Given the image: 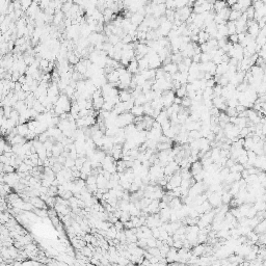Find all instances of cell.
<instances>
[{
    "label": "cell",
    "mask_w": 266,
    "mask_h": 266,
    "mask_svg": "<svg viewBox=\"0 0 266 266\" xmlns=\"http://www.w3.org/2000/svg\"><path fill=\"white\" fill-rule=\"evenodd\" d=\"M230 14H231V10H230V9L229 7H224V10H219V12H217L216 13V15L217 16H219V17H220L221 19H224V20H228L229 21V17H230Z\"/></svg>",
    "instance_id": "obj_17"
},
{
    "label": "cell",
    "mask_w": 266,
    "mask_h": 266,
    "mask_svg": "<svg viewBox=\"0 0 266 266\" xmlns=\"http://www.w3.org/2000/svg\"><path fill=\"white\" fill-rule=\"evenodd\" d=\"M254 144L255 141H253V138L251 137V136H248V137H246L244 139V145H243V148H244L245 150H252L254 147Z\"/></svg>",
    "instance_id": "obj_29"
},
{
    "label": "cell",
    "mask_w": 266,
    "mask_h": 266,
    "mask_svg": "<svg viewBox=\"0 0 266 266\" xmlns=\"http://www.w3.org/2000/svg\"><path fill=\"white\" fill-rule=\"evenodd\" d=\"M147 102H148L147 98H146V96H145L144 93L141 95H138L137 97L135 98V105H144V104H146Z\"/></svg>",
    "instance_id": "obj_30"
},
{
    "label": "cell",
    "mask_w": 266,
    "mask_h": 266,
    "mask_svg": "<svg viewBox=\"0 0 266 266\" xmlns=\"http://www.w3.org/2000/svg\"><path fill=\"white\" fill-rule=\"evenodd\" d=\"M133 41H134V39H133L132 35H130L129 34H127L124 35V37L122 38V41H121V42H122L123 44H131Z\"/></svg>",
    "instance_id": "obj_44"
},
{
    "label": "cell",
    "mask_w": 266,
    "mask_h": 266,
    "mask_svg": "<svg viewBox=\"0 0 266 266\" xmlns=\"http://www.w3.org/2000/svg\"><path fill=\"white\" fill-rule=\"evenodd\" d=\"M175 94H176L177 97H180V98H184L185 96H187V89H186V84H185V85H182L181 87H179L178 89L175 90Z\"/></svg>",
    "instance_id": "obj_25"
},
{
    "label": "cell",
    "mask_w": 266,
    "mask_h": 266,
    "mask_svg": "<svg viewBox=\"0 0 266 266\" xmlns=\"http://www.w3.org/2000/svg\"><path fill=\"white\" fill-rule=\"evenodd\" d=\"M191 252H193V255H194V256H197V257L202 256L205 252V245H203V243H199V244L193 246V249Z\"/></svg>",
    "instance_id": "obj_14"
},
{
    "label": "cell",
    "mask_w": 266,
    "mask_h": 266,
    "mask_svg": "<svg viewBox=\"0 0 266 266\" xmlns=\"http://www.w3.org/2000/svg\"><path fill=\"white\" fill-rule=\"evenodd\" d=\"M263 5H264V3H263L262 0H256V1L253 2V6L255 7V10H260L263 6Z\"/></svg>",
    "instance_id": "obj_50"
},
{
    "label": "cell",
    "mask_w": 266,
    "mask_h": 266,
    "mask_svg": "<svg viewBox=\"0 0 266 266\" xmlns=\"http://www.w3.org/2000/svg\"><path fill=\"white\" fill-rule=\"evenodd\" d=\"M210 157L213 160V162L217 163L219 161V159L221 158V156H220V148H218V147L213 148V149L211 150V156H210Z\"/></svg>",
    "instance_id": "obj_9"
},
{
    "label": "cell",
    "mask_w": 266,
    "mask_h": 266,
    "mask_svg": "<svg viewBox=\"0 0 266 266\" xmlns=\"http://www.w3.org/2000/svg\"><path fill=\"white\" fill-rule=\"evenodd\" d=\"M246 26H248V34L251 35L253 39H256L258 37V34H260V31H261V28H260L259 24H258V21H256L255 19H253V20H248Z\"/></svg>",
    "instance_id": "obj_1"
},
{
    "label": "cell",
    "mask_w": 266,
    "mask_h": 266,
    "mask_svg": "<svg viewBox=\"0 0 266 266\" xmlns=\"http://www.w3.org/2000/svg\"><path fill=\"white\" fill-rule=\"evenodd\" d=\"M212 60V57H211L209 52H202L201 53V62H208Z\"/></svg>",
    "instance_id": "obj_39"
},
{
    "label": "cell",
    "mask_w": 266,
    "mask_h": 266,
    "mask_svg": "<svg viewBox=\"0 0 266 266\" xmlns=\"http://www.w3.org/2000/svg\"><path fill=\"white\" fill-rule=\"evenodd\" d=\"M163 70L165 71V73L173 75V74L178 72V65L175 64V62H169V64H165L163 66Z\"/></svg>",
    "instance_id": "obj_6"
},
{
    "label": "cell",
    "mask_w": 266,
    "mask_h": 266,
    "mask_svg": "<svg viewBox=\"0 0 266 266\" xmlns=\"http://www.w3.org/2000/svg\"><path fill=\"white\" fill-rule=\"evenodd\" d=\"M173 246H174V248H176L177 249L182 248H183V240H175Z\"/></svg>",
    "instance_id": "obj_51"
},
{
    "label": "cell",
    "mask_w": 266,
    "mask_h": 266,
    "mask_svg": "<svg viewBox=\"0 0 266 266\" xmlns=\"http://www.w3.org/2000/svg\"><path fill=\"white\" fill-rule=\"evenodd\" d=\"M233 199V196L231 194V193L230 191H224V193H223V196H221V201H223L224 204H230V202L232 201Z\"/></svg>",
    "instance_id": "obj_26"
},
{
    "label": "cell",
    "mask_w": 266,
    "mask_h": 266,
    "mask_svg": "<svg viewBox=\"0 0 266 266\" xmlns=\"http://www.w3.org/2000/svg\"><path fill=\"white\" fill-rule=\"evenodd\" d=\"M55 210L56 212H58L59 214L62 215H68V213H69V209L67 208V205H62L59 204V203H57L55 205Z\"/></svg>",
    "instance_id": "obj_18"
},
{
    "label": "cell",
    "mask_w": 266,
    "mask_h": 266,
    "mask_svg": "<svg viewBox=\"0 0 266 266\" xmlns=\"http://www.w3.org/2000/svg\"><path fill=\"white\" fill-rule=\"evenodd\" d=\"M199 45H201V44H204V43H206V42H208V40L210 39V34H208V32H206L205 31V30H201V31L199 32Z\"/></svg>",
    "instance_id": "obj_15"
},
{
    "label": "cell",
    "mask_w": 266,
    "mask_h": 266,
    "mask_svg": "<svg viewBox=\"0 0 266 266\" xmlns=\"http://www.w3.org/2000/svg\"><path fill=\"white\" fill-rule=\"evenodd\" d=\"M22 85H23V84H22V83H20V82H19V81H17V82H16L15 89H14V90H15L16 93H18V92H21V90H22Z\"/></svg>",
    "instance_id": "obj_55"
},
{
    "label": "cell",
    "mask_w": 266,
    "mask_h": 266,
    "mask_svg": "<svg viewBox=\"0 0 266 266\" xmlns=\"http://www.w3.org/2000/svg\"><path fill=\"white\" fill-rule=\"evenodd\" d=\"M256 42H257V45L262 48L266 45V35L263 34L262 31H260V34H258V37L256 38Z\"/></svg>",
    "instance_id": "obj_19"
},
{
    "label": "cell",
    "mask_w": 266,
    "mask_h": 266,
    "mask_svg": "<svg viewBox=\"0 0 266 266\" xmlns=\"http://www.w3.org/2000/svg\"><path fill=\"white\" fill-rule=\"evenodd\" d=\"M248 162L251 164V165H254V163H255V161H256L258 155L254 152L253 150H248Z\"/></svg>",
    "instance_id": "obj_28"
},
{
    "label": "cell",
    "mask_w": 266,
    "mask_h": 266,
    "mask_svg": "<svg viewBox=\"0 0 266 266\" xmlns=\"http://www.w3.org/2000/svg\"><path fill=\"white\" fill-rule=\"evenodd\" d=\"M119 97H120V100L122 101V102H127V101H129L131 98H132V95H131V92L123 89V90H120L119 92Z\"/></svg>",
    "instance_id": "obj_13"
},
{
    "label": "cell",
    "mask_w": 266,
    "mask_h": 266,
    "mask_svg": "<svg viewBox=\"0 0 266 266\" xmlns=\"http://www.w3.org/2000/svg\"><path fill=\"white\" fill-rule=\"evenodd\" d=\"M231 7H232L233 10H241V12L243 13V9H242V6H241V4L239 3V2H237V3H235V4H233Z\"/></svg>",
    "instance_id": "obj_52"
},
{
    "label": "cell",
    "mask_w": 266,
    "mask_h": 266,
    "mask_svg": "<svg viewBox=\"0 0 266 266\" xmlns=\"http://www.w3.org/2000/svg\"><path fill=\"white\" fill-rule=\"evenodd\" d=\"M64 16H65V13H62V10L56 12L53 17V23L55 24V25H59L62 22V20H64Z\"/></svg>",
    "instance_id": "obj_20"
},
{
    "label": "cell",
    "mask_w": 266,
    "mask_h": 266,
    "mask_svg": "<svg viewBox=\"0 0 266 266\" xmlns=\"http://www.w3.org/2000/svg\"><path fill=\"white\" fill-rule=\"evenodd\" d=\"M65 166L68 169H72L73 166H75V159H73V158H71L68 156L67 160H66V162H65Z\"/></svg>",
    "instance_id": "obj_43"
},
{
    "label": "cell",
    "mask_w": 266,
    "mask_h": 266,
    "mask_svg": "<svg viewBox=\"0 0 266 266\" xmlns=\"http://www.w3.org/2000/svg\"><path fill=\"white\" fill-rule=\"evenodd\" d=\"M242 16V12L241 10H231V14H230V17H229V21H237L238 19L241 18Z\"/></svg>",
    "instance_id": "obj_24"
},
{
    "label": "cell",
    "mask_w": 266,
    "mask_h": 266,
    "mask_svg": "<svg viewBox=\"0 0 266 266\" xmlns=\"http://www.w3.org/2000/svg\"><path fill=\"white\" fill-rule=\"evenodd\" d=\"M191 104H193V99L189 98L188 96H185L184 98H182V102H181V106L184 108H190Z\"/></svg>",
    "instance_id": "obj_27"
},
{
    "label": "cell",
    "mask_w": 266,
    "mask_h": 266,
    "mask_svg": "<svg viewBox=\"0 0 266 266\" xmlns=\"http://www.w3.org/2000/svg\"><path fill=\"white\" fill-rule=\"evenodd\" d=\"M152 236L156 238V239H159V237H160V229L158 227H155L152 229Z\"/></svg>",
    "instance_id": "obj_47"
},
{
    "label": "cell",
    "mask_w": 266,
    "mask_h": 266,
    "mask_svg": "<svg viewBox=\"0 0 266 266\" xmlns=\"http://www.w3.org/2000/svg\"><path fill=\"white\" fill-rule=\"evenodd\" d=\"M223 89H224V86H221L220 84L216 83V85L213 87V92H214V95H215V96H221V94H223Z\"/></svg>",
    "instance_id": "obj_46"
},
{
    "label": "cell",
    "mask_w": 266,
    "mask_h": 266,
    "mask_svg": "<svg viewBox=\"0 0 266 266\" xmlns=\"http://www.w3.org/2000/svg\"><path fill=\"white\" fill-rule=\"evenodd\" d=\"M229 70V62H221L216 66V74L215 75L223 76L224 74H226Z\"/></svg>",
    "instance_id": "obj_8"
},
{
    "label": "cell",
    "mask_w": 266,
    "mask_h": 266,
    "mask_svg": "<svg viewBox=\"0 0 266 266\" xmlns=\"http://www.w3.org/2000/svg\"><path fill=\"white\" fill-rule=\"evenodd\" d=\"M262 125V124H261ZM262 132H263V134H266V124H263L262 125Z\"/></svg>",
    "instance_id": "obj_56"
},
{
    "label": "cell",
    "mask_w": 266,
    "mask_h": 266,
    "mask_svg": "<svg viewBox=\"0 0 266 266\" xmlns=\"http://www.w3.org/2000/svg\"><path fill=\"white\" fill-rule=\"evenodd\" d=\"M246 236H248V239L252 244L258 243V241H259V235H258V233H256V232L251 231L248 235H246Z\"/></svg>",
    "instance_id": "obj_22"
},
{
    "label": "cell",
    "mask_w": 266,
    "mask_h": 266,
    "mask_svg": "<svg viewBox=\"0 0 266 266\" xmlns=\"http://www.w3.org/2000/svg\"><path fill=\"white\" fill-rule=\"evenodd\" d=\"M156 238H154V237H150V238H148V240H147V244H148V246H149V248H155V246H157L156 245Z\"/></svg>",
    "instance_id": "obj_48"
},
{
    "label": "cell",
    "mask_w": 266,
    "mask_h": 266,
    "mask_svg": "<svg viewBox=\"0 0 266 266\" xmlns=\"http://www.w3.org/2000/svg\"><path fill=\"white\" fill-rule=\"evenodd\" d=\"M158 151H164V150H169L172 149L171 142H158L157 148H156Z\"/></svg>",
    "instance_id": "obj_34"
},
{
    "label": "cell",
    "mask_w": 266,
    "mask_h": 266,
    "mask_svg": "<svg viewBox=\"0 0 266 266\" xmlns=\"http://www.w3.org/2000/svg\"><path fill=\"white\" fill-rule=\"evenodd\" d=\"M165 6L168 10H176V0H166Z\"/></svg>",
    "instance_id": "obj_42"
},
{
    "label": "cell",
    "mask_w": 266,
    "mask_h": 266,
    "mask_svg": "<svg viewBox=\"0 0 266 266\" xmlns=\"http://www.w3.org/2000/svg\"><path fill=\"white\" fill-rule=\"evenodd\" d=\"M226 113H227L230 117L238 116V112H237V110H236V108H235V107H229V106H228L227 109H226Z\"/></svg>",
    "instance_id": "obj_40"
},
{
    "label": "cell",
    "mask_w": 266,
    "mask_h": 266,
    "mask_svg": "<svg viewBox=\"0 0 266 266\" xmlns=\"http://www.w3.org/2000/svg\"><path fill=\"white\" fill-rule=\"evenodd\" d=\"M145 18H146V16L141 15V14L139 13H134L132 15V17H131V22H132V24H134V25L138 26L141 25V24L142 23V22L145 21Z\"/></svg>",
    "instance_id": "obj_7"
},
{
    "label": "cell",
    "mask_w": 266,
    "mask_h": 266,
    "mask_svg": "<svg viewBox=\"0 0 266 266\" xmlns=\"http://www.w3.org/2000/svg\"><path fill=\"white\" fill-rule=\"evenodd\" d=\"M227 6H228L227 0H215V2L213 3V10H215L217 13Z\"/></svg>",
    "instance_id": "obj_10"
},
{
    "label": "cell",
    "mask_w": 266,
    "mask_h": 266,
    "mask_svg": "<svg viewBox=\"0 0 266 266\" xmlns=\"http://www.w3.org/2000/svg\"><path fill=\"white\" fill-rule=\"evenodd\" d=\"M106 78H107L108 83H111L113 86H117V82L120 81V73L117 70H113L111 72L106 74Z\"/></svg>",
    "instance_id": "obj_2"
},
{
    "label": "cell",
    "mask_w": 266,
    "mask_h": 266,
    "mask_svg": "<svg viewBox=\"0 0 266 266\" xmlns=\"http://www.w3.org/2000/svg\"><path fill=\"white\" fill-rule=\"evenodd\" d=\"M262 1H263V3H264V4L266 5V0H262Z\"/></svg>",
    "instance_id": "obj_57"
},
{
    "label": "cell",
    "mask_w": 266,
    "mask_h": 266,
    "mask_svg": "<svg viewBox=\"0 0 266 266\" xmlns=\"http://www.w3.org/2000/svg\"><path fill=\"white\" fill-rule=\"evenodd\" d=\"M208 201L212 205V207L220 206V204L223 203V201H221V194H219L218 193H212L210 194V197H208Z\"/></svg>",
    "instance_id": "obj_3"
},
{
    "label": "cell",
    "mask_w": 266,
    "mask_h": 266,
    "mask_svg": "<svg viewBox=\"0 0 266 266\" xmlns=\"http://www.w3.org/2000/svg\"><path fill=\"white\" fill-rule=\"evenodd\" d=\"M217 34L221 37L226 38L229 37V34H228V26L227 23H223V24H218L217 25Z\"/></svg>",
    "instance_id": "obj_16"
},
{
    "label": "cell",
    "mask_w": 266,
    "mask_h": 266,
    "mask_svg": "<svg viewBox=\"0 0 266 266\" xmlns=\"http://www.w3.org/2000/svg\"><path fill=\"white\" fill-rule=\"evenodd\" d=\"M75 92H76V89H75L74 86L71 85V84H69V85L66 87L65 90H64L65 95H67L69 98H73V96H74V94H75Z\"/></svg>",
    "instance_id": "obj_31"
},
{
    "label": "cell",
    "mask_w": 266,
    "mask_h": 266,
    "mask_svg": "<svg viewBox=\"0 0 266 266\" xmlns=\"http://www.w3.org/2000/svg\"><path fill=\"white\" fill-rule=\"evenodd\" d=\"M227 26H228V34H229V35L237 34L236 24H235L234 21H228L227 22Z\"/></svg>",
    "instance_id": "obj_23"
},
{
    "label": "cell",
    "mask_w": 266,
    "mask_h": 266,
    "mask_svg": "<svg viewBox=\"0 0 266 266\" xmlns=\"http://www.w3.org/2000/svg\"><path fill=\"white\" fill-rule=\"evenodd\" d=\"M238 2H239L241 4V6H242L243 12H245V10L248 9V7L252 6V4H253V0H239Z\"/></svg>",
    "instance_id": "obj_38"
},
{
    "label": "cell",
    "mask_w": 266,
    "mask_h": 266,
    "mask_svg": "<svg viewBox=\"0 0 266 266\" xmlns=\"http://www.w3.org/2000/svg\"><path fill=\"white\" fill-rule=\"evenodd\" d=\"M73 4H74V2H64V3H62V12L65 14L69 13L71 9H72Z\"/></svg>",
    "instance_id": "obj_37"
},
{
    "label": "cell",
    "mask_w": 266,
    "mask_h": 266,
    "mask_svg": "<svg viewBox=\"0 0 266 266\" xmlns=\"http://www.w3.org/2000/svg\"><path fill=\"white\" fill-rule=\"evenodd\" d=\"M257 93H258V96L266 94V82L262 81V83L260 84L259 87L257 89Z\"/></svg>",
    "instance_id": "obj_41"
},
{
    "label": "cell",
    "mask_w": 266,
    "mask_h": 266,
    "mask_svg": "<svg viewBox=\"0 0 266 266\" xmlns=\"http://www.w3.org/2000/svg\"><path fill=\"white\" fill-rule=\"evenodd\" d=\"M243 169H244V166H243V164H241L239 162H236L232 168H230V171L232 173H241Z\"/></svg>",
    "instance_id": "obj_33"
},
{
    "label": "cell",
    "mask_w": 266,
    "mask_h": 266,
    "mask_svg": "<svg viewBox=\"0 0 266 266\" xmlns=\"http://www.w3.org/2000/svg\"><path fill=\"white\" fill-rule=\"evenodd\" d=\"M169 207L171 208V209H173V210L177 211V210H180L181 208L183 207V204H182V202H181L180 200H179V197H173V199L171 200V201H169Z\"/></svg>",
    "instance_id": "obj_5"
},
{
    "label": "cell",
    "mask_w": 266,
    "mask_h": 266,
    "mask_svg": "<svg viewBox=\"0 0 266 266\" xmlns=\"http://www.w3.org/2000/svg\"><path fill=\"white\" fill-rule=\"evenodd\" d=\"M121 41H122V39H121V38L117 34H111V35H109V37H108V42L110 44H112L113 46H116L117 43L121 42Z\"/></svg>",
    "instance_id": "obj_35"
},
{
    "label": "cell",
    "mask_w": 266,
    "mask_h": 266,
    "mask_svg": "<svg viewBox=\"0 0 266 266\" xmlns=\"http://www.w3.org/2000/svg\"><path fill=\"white\" fill-rule=\"evenodd\" d=\"M239 190H240V182L239 181H235V182L231 185V188H230L229 191L231 193L233 197H235L238 193H239Z\"/></svg>",
    "instance_id": "obj_21"
},
{
    "label": "cell",
    "mask_w": 266,
    "mask_h": 266,
    "mask_svg": "<svg viewBox=\"0 0 266 266\" xmlns=\"http://www.w3.org/2000/svg\"><path fill=\"white\" fill-rule=\"evenodd\" d=\"M191 58H193V62L200 64V62H201V54H193Z\"/></svg>",
    "instance_id": "obj_53"
},
{
    "label": "cell",
    "mask_w": 266,
    "mask_h": 266,
    "mask_svg": "<svg viewBox=\"0 0 266 266\" xmlns=\"http://www.w3.org/2000/svg\"><path fill=\"white\" fill-rule=\"evenodd\" d=\"M235 108H236V110H237V112H238V114H239L240 112H242V111H244V110H246V109H248V108H245L243 105H241V104H238V105H237Z\"/></svg>",
    "instance_id": "obj_54"
},
{
    "label": "cell",
    "mask_w": 266,
    "mask_h": 266,
    "mask_svg": "<svg viewBox=\"0 0 266 266\" xmlns=\"http://www.w3.org/2000/svg\"><path fill=\"white\" fill-rule=\"evenodd\" d=\"M131 112L134 117H142L145 114L144 105H134L133 108L131 109Z\"/></svg>",
    "instance_id": "obj_12"
},
{
    "label": "cell",
    "mask_w": 266,
    "mask_h": 266,
    "mask_svg": "<svg viewBox=\"0 0 266 266\" xmlns=\"http://www.w3.org/2000/svg\"><path fill=\"white\" fill-rule=\"evenodd\" d=\"M17 131H18V134H20V135L26 137L27 133H28V131H29V128H28L27 123H23V124L17 125Z\"/></svg>",
    "instance_id": "obj_11"
},
{
    "label": "cell",
    "mask_w": 266,
    "mask_h": 266,
    "mask_svg": "<svg viewBox=\"0 0 266 266\" xmlns=\"http://www.w3.org/2000/svg\"><path fill=\"white\" fill-rule=\"evenodd\" d=\"M34 0H20L21 5H22V10H27L30 7V5L34 3Z\"/></svg>",
    "instance_id": "obj_36"
},
{
    "label": "cell",
    "mask_w": 266,
    "mask_h": 266,
    "mask_svg": "<svg viewBox=\"0 0 266 266\" xmlns=\"http://www.w3.org/2000/svg\"><path fill=\"white\" fill-rule=\"evenodd\" d=\"M229 42H231L232 44L239 43V40H238V34H230V35H229Z\"/></svg>",
    "instance_id": "obj_49"
},
{
    "label": "cell",
    "mask_w": 266,
    "mask_h": 266,
    "mask_svg": "<svg viewBox=\"0 0 266 266\" xmlns=\"http://www.w3.org/2000/svg\"><path fill=\"white\" fill-rule=\"evenodd\" d=\"M244 13L246 14V16H248V20H253V19H255V13H256V10H255V7L253 6V5L248 7Z\"/></svg>",
    "instance_id": "obj_32"
},
{
    "label": "cell",
    "mask_w": 266,
    "mask_h": 266,
    "mask_svg": "<svg viewBox=\"0 0 266 266\" xmlns=\"http://www.w3.org/2000/svg\"><path fill=\"white\" fill-rule=\"evenodd\" d=\"M127 70L129 73H131L132 75L139 72V66H138V60L136 58H134L129 62V65L127 66Z\"/></svg>",
    "instance_id": "obj_4"
},
{
    "label": "cell",
    "mask_w": 266,
    "mask_h": 266,
    "mask_svg": "<svg viewBox=\"0 0 266 266\" xmlns=\"http://www.w3.org/2000/svg\"><path fill=\"white\" fill-rule=\"evenodd\" d=\"M10 214L9 213H6V212H4V211H2V213H1V224H7L10 221Z\"/></svg>",
    "instance_id": "obj_45"
}]
</instances>
